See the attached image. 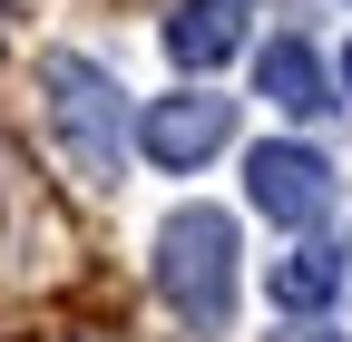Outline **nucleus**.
<instances>
[{
  "label": "nucleus",
  "instance_id": "obj_1",
  "mask_svg": "<svg viewBox=\"0 0 352 342\" xmlns=\"http://www.w3.org/2000/svg\"><path fill=\"white\" fill-rule=\"evenodd\" d=\"M157 293L186 332H226V313H235V216L226 205H176L157 225Z\"/></svg>",
  "mask_w": 352,
  "mask_h": 342
},
{
  "label": "nucleus",
  "instance_id": "obj_2",
  "mask_svg": "<svg viewBox=\"0 0 352 342\" xmlns=\"http://www.w3.org/2000/svg\"><path fill=\"white\" fill-rule=\"evenodd\" d=\"M39 89H50V137H59V157L78 166L88 186H118V166H127V98H118V78H108L98 59H78V49H50Z\"/></svg>",
  "mask_w": 352,
  "mask_h": 342
},
{
  "label": "nucleus",
  "instance_id": "obj_3",
  "mask_svg": "<svg viewBox=\"0 0 352 342\" xmlns=\"http://www.w3.org/2000/svg\"><path fill=\"white\" fill-rule=\"evenodd\" d=\"M245 205H254V216H274V225H314L323 205H333V166H323V147H294V137L245 147Z\"/></svg>",
  "mask_w": 352,
  "mask_h": 342
},
{
  "label": "nucleus",
  "instance_id": "obj_4",
  "mask_svg": "<svg viewBox=\"0 0 352 342\" xmlns=\"http://www.w3.org/2000/svg\"><path fill=\"white\" fill-rule=\"evenodd\" d=\"M235 137V98H215V89H176L138 117V147L166 166V176H186V166H206L215 147Z\"/></svg>",
  "mask_w": 352,
  "mask_h": 342
},
{
  "label": "nucleus",
  "instance_id": "obj_5",
  "mask_svg": "<svg viewBox=\"0 0 352 342\" xmlns=\"http://www.w3.org/2000/svg\"><path fill=\"white\" fill-rule=\"evenodd\" d=\"M254 98L264 108H284V117H323L333 108V69H323V49H314V39H264V49H254Z\"/></svg>",
  "mask_w": 352,
  "mask_h": 342
},
{
  "label": "nucleus",
  "instance_id": "obj_6",
  "mask_svg": "<svg viewBox=\"0 0 352 342\" xmlns=\"http://www.w3.org/2000/svg\"><path fill=\"white\" fill-rule=\"evenodd\" d=\"M352 284V244H294L274 254V274H264V293H274L284 313H333Z\"/></svg>",
  "mask_w": 352,
  "mask_h": 342
},
{
  "label": "nucleus",
  "instance_id": "obj_7",
  "mask_svg": "<svg viewBox=\"0 0 352 342\" xmlns=\"http://www.w3.org/2000/svg\"><path fill=\"white\" fill-rule=\"evenodd\" d=\"M245 49V0H176L166 10V59L176 69H215Z\"/></svg>",
  "mask_w": 352,
  "mask_h": 342
},
{
  "label": "nucleus",
  "instance_id": "obj_8",
  "mask_svg": "<svg viewBox=\"0 0 352 342\" xmlns=\"http://www.w3.org/2000/svg\"><path fill=\"white\" fill-rule=\"evenodd\" d=\"M274 342H342V332H314V323H303V332H274Z\"/></svg>",
  "mask_w": 352,
  "mask_h": 342
},
{
  "label": "nucleus",
  "instance_id": "obj_9",
  "mask_svg": "<svg viewBox=\"0 0 352 342\" xmlns=\"http://www.w3.org/2000/svg\"><path fill=\"white\" fill-rule=\"evenodd\" d=\"M342 89H352V49H342Z\"/></svg>",
  "mask_w": 352,
  "mask_h": 342
}]
</instances>
